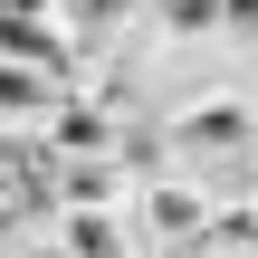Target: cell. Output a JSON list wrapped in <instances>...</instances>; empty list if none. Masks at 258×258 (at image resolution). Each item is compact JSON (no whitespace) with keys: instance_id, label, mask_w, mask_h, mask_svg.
I'll list each match as a JSON object with an SVG mask.
<instances>
[{"instance_id":"3957f363","label":"cell","mask_w":258,"mask_h":258,"mask_svg":"<svg viewBox=\"0 0 258 258\" xmlns=\"http://www.w3.org/2000/svg\"><path fill=\"white\" fill-rule=\"evenodd\" d=\"M201 258H258V211H249V201H211Z\"/></svg>"},{"instance_id":"6da1fadb","label":"cell","mask_w":258,"mask_h":258,"mask_svg":"<svg viewBox=\"0 0 258 258\" xmlns=\"http://www.w3.org/2000/svg\"><path fill=\"white\" fill-rule=\"evenodd\" d=\"M163 163L201 182L211 201H249L258 182V96L249 86H191L163 105Z\"/></svg>"},{"instance_id":"7a4b0ae2","label":"cell","mask_w":258,"mask_h":258,"mask_svg":"<svg viewBox=\"0 0 258 258\" xmlns=\"http://www.w3.org/2000/svg\"><path fill=\"white\" fill-rule=\"evenodd\" d=\"M38 249L48 258H134V230H124V211H57L38 230Z\"/></svg>"},{"instance_id":"277c9868","label":"cell","mask_w":258,"mask_h":258,"mask_svg":"<svg viewBox=\"0 0 258 258\" xmlns=\"http://www.w3.org/2000/svg\"><path fill=\"white\" fill-rule=\"evenodd\" d=\"M230 38H239V48H258V0H230Z\"/></svg>"}]
</instances>
